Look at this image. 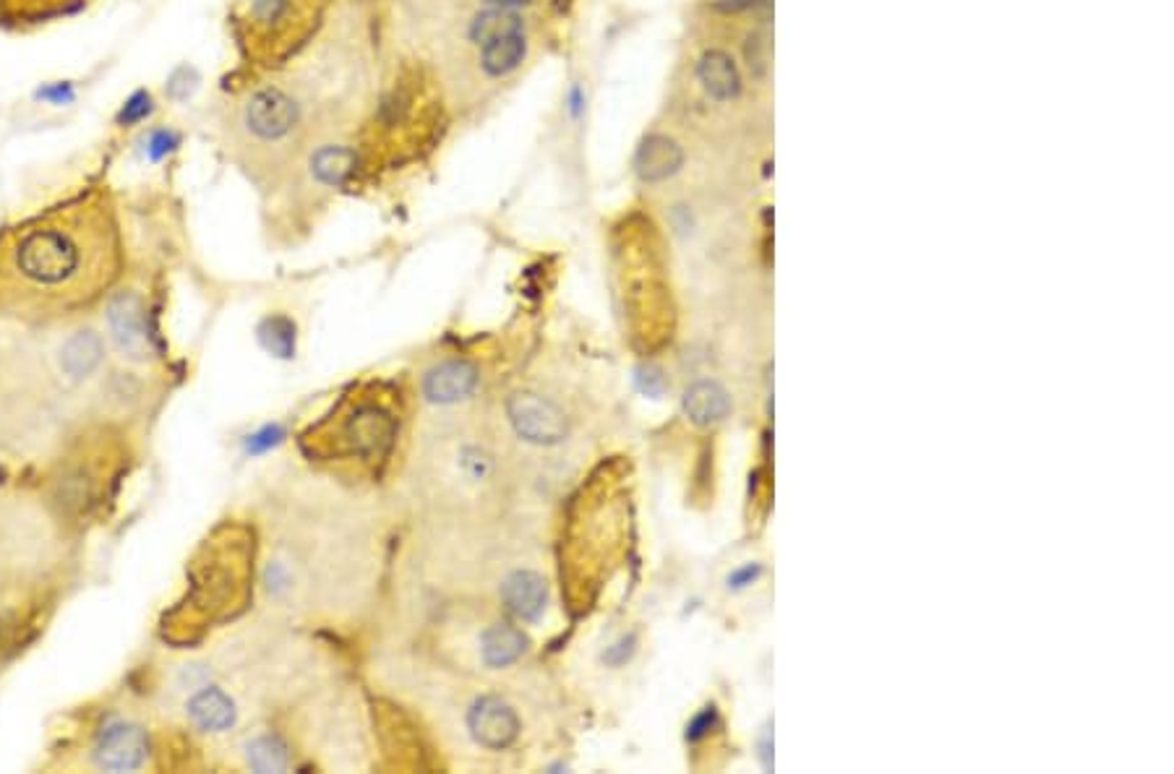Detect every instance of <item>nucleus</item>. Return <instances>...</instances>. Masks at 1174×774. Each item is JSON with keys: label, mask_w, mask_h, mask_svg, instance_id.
Here are the masks:
<instances>
[{"label": "nucleus", "mask_w": 1174, "mask_h": 774, "mask_svg": "<svg viewBox=\"0 0 1174 774\" xmlns=\"http://www.w3.org/2000/svg\"><path fill=\"white\" fill-rule=\"evenodd\" d=\"M121 269L113 203L89 191L0 235V311L55 319L100 300Z\"/></svg>", "instance_id": "nucleus-1"}, {"label": "nucleus", "mask_w": 1174, "mask_h": 774, "mask_svg": "<svg viewBox=\"0 0 1174 774\" xmlns=\"http://www.w3.org/2000/svg\"><path fill=\"white\" fill-rule=\"evenodd\" d=\"M300 104L277 87H261L240 108L243 134L256 143H280L298 128Z\"/></svg>", "instance_id": "nucleus-2"}, {"label": "nucleus", "mask_w": 1174, "mask_h": 774, "mask_svg": "<svg viewBox=\"0 0 1174 774\" xmlns=\"http://www.w3.org/2000/svg\"><path fill=\"white\" fill-rule=\"evenodd\" d=\"M507 412L515 430L524 441L537 446H554L567 438L569 423L564 410L548 397L535 391H517L507 402Z\"/></svg>", "instance_id": "nucleus-3"}, {"label": "nucleus", "mask_w": 1174, "mask_h": 774, "mask_svg": "<svg viewBox=\"0 0 1174 774\" xmlns=\"http://www.w3.org/2000/svg\"><path fill=\"white\" fill-rule=\"evenodd\" d=\"M108 326L110 334H113V342L123 355L131 360L155 358V342L147 324V305H144L141 295L131 290L118 292L108 303Z\"/></svg>", "instance_id": "nucleus-4"}, {"label": "nucleus", "mask_w": 1174, "mask_h": 774, "mask_svg": "<svg viewBox=\"0 0 1174 774\" xmlns=\"http://www.w3.org/2000/svg\"><path fill=\"white\" fill-rule=\"evenodd\" d=\"M149 738L136 725H113L97 738L95 764L108 772H134L147 762Z\"/></svg>", "instance_id": "nucleus-5"}, {"label": "nucleus", "mask_w": 1174, "mask_h": 774, "mask_svg": "<svg viewBox=\"0 0 1174 774\" xmlns=\"http://www.w3.org/2000/svg\"><path fill=\"white\" fill-rule=\"evenodd\" d=\"M470 733L483 749L504 751L520 736V720L507 701L498 697H483L472 704L468 717Z\"/></svg>", "instance_id": "nucleus-6"}, {"label": "nucleus", "mask_w": 1174, "mask_h": 774, "mask_svg": "<svg viewBox=\"0 0 1174 774\" xmlns=\"http://www.w3.org/2000/svg\"><path fill=\"white\" fill-rule=\"evenodd\" d=\"M684 167V149L666 134H651L634 152V173L642 183H664Z\"/></svg>", "instance_id": "nucleus-7"}, {"label": "nucleus", "mask_w": 1174, "mask_h": 774, "mask_svg": "<svg viewBox=\"0 0 1174 774\" xmlns=\"http://www.w3.org/2000/svg\"><path fill=\"white\" fill-rule=\"evenodd\" d=\"M475 384H478L475 365H470L468 360H447V363L436 365V369L425 376L423 391L431 402L452 404V402H460V399L465 397H470L472 389H475Z\"/></svg>", "instance_id": "nucleus-8"}, {"label": "nucleus", "mask_w": 1174, "mask_h": 774, "mask_svg": "<svg viewBox=\"0 0 1174 774\" xmlns=\"http://www.w3.org/2000/svg\"><path fill=\"white\" fill-rule=\"evenodd\" d=\"M697 82L715 102H731L741 95V71L726 50H705L697 63Z\"/></svg>", "instance_id": "nucleus-9"}, {"label": "nucleus", "mask_w": 1174, "mask_h": 774, "mask_svg": "<svg viewBox=\"0 0 1174 774\" xmlns=\"http://www.w3.org/2000/svg\"><path fill=\"white\" fill-rule=\"evenodd\" d=\"M502 600L515 619L537 621L548 602L546 582L535 572H515L504 582Z\"/></svg>", "instance_id": "nucleus-10"}, {"label": "nucleus", "mask_w": 1174, "mask_h": 774, "mask_svg": "<svg viewBox=\"0 0 1174 774\" xmlns=\"http://www.w3.org/2000/svg\"><path fill=\"white\" fill-rule=\"evenodd\" d=\"M347 438L358 454H384L395 438V423L382 410H360L347 425Z\"/></svg>", "instance_id": "nucleus-11"}, {"label": "nucleus", "mask_w": 1174, "mask_h": 774, "mask_svg": "<svg viewBox=\"0 0 1174 774\" xmlns=\"http://www.w3.org/2000/svg\"><path fill=\"white\" fill-rule=\"evenodd\" d=\"M684 412L694 425H715L731 412V397L718 382H697L684 391Z\"/></svg>", "instance_id": "nucleus-12"}, {"label": "nucleus", "mask_w": 1174, "mask_h": 774, "mask_svg": "<svg viewBox=\"0 0 1174 774\" xmlns=\"http://www.w3.org/2000/svg\"><path fill=\"white\" fill-rule=\"evenodd\" d=\"M104 358V342L97 332H78L65 339L61 347V371L69 378H87L100 369Z\"/></svg>", "instance_id": "nucleus-13"}, {"label": "nucleus", "mask_w": 1174, "mask_h": 774, "mask_svg": "<svg viewBox=\"0 0 1174 774\" xmlns=\"http://www.w3.org/2000/svg\"><path fill=\"white\" fill-rule=\"evenodd\" d=\"M524 649H528V636L511 623H494L481 639V654L491 667L511 665L522 658Z\"/></svg>", "instance_id": "nucleus-14"}, {"label": "nucleus", "mask_w": 1174, "mask_h": 774, "mask_svg": "<svg viewBox=\"0 0 1174 774\" xmlns=\"http://www.w3.org/2000/svg\"><path fill=\"white\" fill-rule=\"evenodd\" d=\"M188 714L201 731H227L235 723V704L220 688H205L188 701Z\"/></svg>", "instance_id": "nucleus-15"}, {"label": "nucleus", "mask_w": 1174, "mask_h": 774, "mask_svg": "<svg viewBox=\"0 0 1174 774\" xmlns=\"http://www.w3.org/2000/svg\"><path fill=\"white\" fill-rule=\"evenodd\" d=\"M358 165L356 152L345 147H321L311 157V175L321 186H343Z\"/></svg>", "instance_id": "nucleus-16"}, {"label": "nucleus", "mask_w": 1174, "mask_h": 774, "mask_svg": "<svg viewBox=\"0 0 1174 774\" xmlns=\"http://www.w3.org/2000/svg\"><path fill=\"white\" fill-rule=\"evenodd\" d=\"M524 52H528V42L524 35H509L494 42L483 45L481 48V65L489 76H507L524 61Z\"/></svg>", "instance_id": "nucleus-17"}, {"label": "nucleus", "mask_w": 1174, "mask_h": 774, "mask_svg": "<svg viewBox=\"0 0 1174 774\" xmlns=\"http://www.w3.org/2000/svg\"><path fill=\"white\" fill-rule=\"evenodd\" d=\"M509 35H524L522 18L509 9H489L478 13L470 24V39L483 48V45L494 42V39L509 37Z\"/></svg>", "instance_id": "nucleus-18"}, {"label": "nucleus", "mask_w": 1174, "mask_h": 774, "mask_svg": "<svg viewBox=\"0 0 1174 774\" xmlns=\"http://www.w3.org/2000/svg\"><path fill=\"white\" fill-rule=\"evenodd\" d=\"M246 759H248V766H251L254 772H285L287 764H291V757H287V746L282 744L280 738L274 736H259L254 738L251 744H248L246 749Z\"/></svg>", "instance_id": "nucleus-19"}, {"label": "nucleus", "mask_w": 1174, "mask_h": 774, "mask_svg": "<svg viewBox=\"0 0 1174 774\" xmlns=\"http://www.w3.org/2000/svg\"><path fill=\"white\" fill-rule=\"evenodd\" d=\"M259 339H261V345H264L267 350L272 352V355L291 358L293 350H295V326H293V321H287L282 316L267 319L264 324L259 326Z\"/></svg>", "instance_id": "nucleus-20"}, {"label": "nucleus", "mask_w": 1174, "mask_h": 774, "mask_svg": "<svg viewBox=\"0 0 1174 774\" xmlns=\"http://www.w3.org/2000/svg\"><path fill=\"white\" fill-rule=\"evenodd\" d=\"M149 113H152V95H149V91H136V95L123 104L118 121L126 123V126H134V123L147 121Z\"/></svg>", "instance_id": "nucleus-21"}, {"label": "nucleus", "mask_w": 1174, "mask_h": 774, "mask_svg": "<svg viewBox=\"0 0 1174 774\" xmlns=\"http://www.w3.org/2000/svg\"><path fill=\"white\" fill-rule=\"evenodd\" d=\"M744 52H746V65H750V71H754L757 76H763L767 68V42L759 32H754V35L746 37Z\"/></svg>", "instance_id": "nucleus-22"}, {"label": "nucleus", "mask_w": 1174, "mask_h": 774, "mask_svg": "<svg viewBox=\"0 0 1174 774\" xmlns=\"http://www.w3.org/2000/svg\"><path fill=\"white\" fill-rule=\"evenodd\" d=\"M251 11H254L256 22H264V24L280 22L282 13L287 11V0H254Z\"/></svg>", "instance_id": "nucleus-23"}, {"label": "nucleus", "mask_w": 1174, "mask_h": 774, "mask_svg": "<svg viewBox=\"0 0 1174 774\" xmlns=\"http://www.w3.org/2000/svg\"><path fill=\"white\" fill-rule=\"evenodd\" d=\"M178 147V136L173 134V130H155L152 136H149V154L155 157V160H160V157H165L168 152H173V149Z\"/></svg>", "instance_id": "nucleus-24"}, {"label": "nucleus", "mask_w": 1174, "mask_h": 774, "mask_svg": "<svg viewBox=\"0 0 1174 774\" xmlns=\"http://www.w3.org/2000/svg\"><path fill=\"white\" fill-rule=\"evenodd\" d=\"M715 720H718V712H715V707H705V710L692 720L690 727H687V738L700 740L703 736H707V731H710V727L715 725Z\"/></svg>", "instance_id": "nucleus-25"}, {"label": "nucleus", "mask_w": 1174, "mask_h": 774, "mask_svg": "<svg viewBox=\"0 0 1174 774\" xmlns=\"http://www.w3.org/2000/svg\"><path fill=\"white\" fill-rule=\"evenodd\" d=\"M759 574H763V569H759L757 563H746L744 569H739L737 574H731V579H728V587H733V589L750 587L752 582L759 579Z\"/></svg>", "instance_id": "nucleus-26"}, {"label": "nucleus", "mask_w": 1174, "mask_h": 774, "mask_svg": "<svg viewBox=\"0 0 1174 774\" xmlns=\"http://www.w3.org/2000/svg\"><path fill=\"white\" fill-rule=\"evenodd\" d=\"M632 652H634V636H625L619 645H614L611 649H608L606 660L611 662V665H625V662L632 658Z\"/></svg>", "instance_id": "nucleus-27"}, {"label": "nucleus", "mask_w": 1174, "mask_h": 774, "mask_svg": "<svg viewBox=\"0 0 1174 774\" xmlns=\"http://www.w3.org/2000/svg\"><path fill=\"white\" fill-rule=\"evenodd\" d=\"M465 470H468V475L472 477V480H481V477L489 475L491 464H489V459H485L483 454H478V451H468V454H465Z\"/></svg>", "instance_id": "nucleus-28"}, {"label": "nucleus", "mask_w": 1174, "mask_h": 774, "mask_svg": "<svg viewBox=\"0 0 1174 774\" xmlns=\"http://www.w3.org/2000/svg\"><path fill=\"white\" fill-rule=\"evenodd\" d=\"M640 386H642V391H647L651 397H658V394L664 391V378H660L655 371H647L645 376H640Z\"/></svg>", "instance_id": "nucleus-29"}, {"label": "nucleus", "mask_w": 1174, "mask_h": 774, "mask_svg": "<svg viewBox=\"0 0 1174 774\" xmlns=\"http://www.w3.org/2000/svg\"><path fill=\"white\" fill-rule=\"evenodd\" d=\"M280 441V428H267L264 433H259V436L251 438V444H248V449H267V446L277 444Z\"/></svg>", "instance_id": "nucleus-30"}, {"label": "nucleus", "mask_w": 1174, "mask_h": 774, "mask_svg": "<svg viewBox=\"0 0 1174 774\" xmlns=\"http://www.w3.org/2000/svg\"><path fill=\"white\" fill-rule=\"evenodd\" d=\"M485 3L491 5V9H517V5H524L528 0H485Z\"/></svg>", "instance_id": "nucleus-31"}, {"label": "nucleus", "mask_w": 1174, "mask_h": 774, "mask_svg": "<svg viewBox=\"0 0 1174 774\" xmlns=\"http://www.w3.org/2000/svg\"><path fill=\"white\" fill-rule=\"evenodd\" d=\"M569 102H572V113H580L582 102H585V95H582L580 89H572V95H569Z\"/></svg>", "instance_id": "nucleus-32"}]
</instances>
